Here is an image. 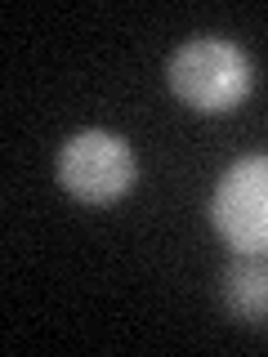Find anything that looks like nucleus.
Listing matches in <instances>:
<instances>
[{
    "label": "nucleus",
    "mask_w": 268,
    "mask_h": 357,
    "mask_svg": "<svg viewBox=\"0 0 268 357\" xmlns=\"http://www.w3.org/2000/svg\"><path fill=\"white\" fill-rule=\"evenodd\" d=\"M63 192L85 201V206H112L134 188L139 178V161L134 148L112 130H76L72 139L59 148L54 161Z\"/></svg>",
    "instance_id": "f03ea898"
},
{
    "label": "nucleus",
    "mask_w": 268,
    "mask_h": 357,
    "mask_svg": "<svg viewBox=\"0 0 268 357\" xmlns=\"http://www.w3.org/2000/svg\"><path fill=\"white\" fill-rule=\"evenodd\" d=\"M223 308L241 326H268V250L237 255L223 268Z\"/></svg>",
    "instance_id": "20e7f679"
},
{
    "label": "nucleus",
    "mask_w": 268,
    "mask_h": 357,
    "mask_svg": "<svg viewBox=\"0 0 268 357\" xmlns=\"http://www.w3.org/2000/svg\"><path fill=\"white\" fill-rule=\"evenodd\" d=\"M165 85L197 116L237 112L255 89V67L246 50L228 36H193L165 63Z\"/></svg>",
    "instance_id": "f257e3e1"
},
{
    "label": "nucleus",
    "mask_w": 268,
    "mask_h": 357,
    "mask_svg": "<svg viewBox=\"0 0 268 357\" xmlns=\"http://www.w3.org/2000/svg\"><path fill=\"white\" fill-rule=\"evenodd\" d=\"M210 223L228 250H268V152H251L219 174L210 197Z\"/></svg>",
    "instance_id": "7ed1b4c3"
}]
</instances>
